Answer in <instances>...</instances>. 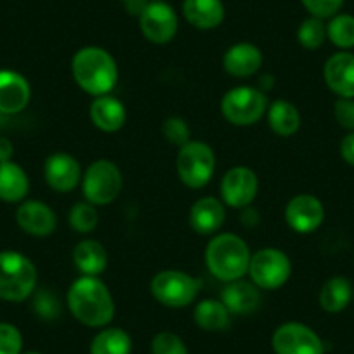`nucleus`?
Here are the masks:
<instances>
[{
    "mask_svg": "<svg viewBox=\"0 0 354 354\" xmlns=\"http://www.w3.org/2000/svg\"><path fill=\"white\" fill-rule=\"evenodd\" d=\"M309 16L319 19H330L339 15L344 8V0H301Z\"/></svg>",
    "mask_w": 354,
    "mask_h": 354,
    "instance_id": "f704fd0d",
    "label": "nucleus"
},
{
    "mask_svg": "<svg viewBox=\"0 0 354 354\" xmlns=\"http://www.w3.org/2000/svg\"><path fill=\"white\" fill-rule=\"evenodd\" d=\"M21 354H42V353H39V351H28V353H21Z\"/></svg>",
    "mask_w": 354,
    "mask_h": 354,
    "instance_id": "ea45409f",
    "label": "nucleus"
},
{
    "mask_svg": "<svg viewBox=\"0 0 354 354\" xmlns=\"http://www.w3.org/2000/svg\"><path fill=\"white\" fill-rule=\"evenodd\" d=\"M151 354H189L185 340L174 332H158L149 344Z\"/></svg>",
    "mask_w": 354,
    "mask_h": 354,
    "instance_id": "2f4dec72",
    "label": "nucleus"
},
{
    "mask_svg": "<svg viewBox=\"0 0 354 354\" xmlns=\"http://www.w3.org/2000/svg\"><path fill=\"white\" fill-rule=\"evenodd\" d=\"M266 117L271 131L280 138H290L301 129V113L297 106L287 100H277L270 103Z\"/></svg>",
    "mask_w": 354,
    "mask_h": 354,
    "instance_id": "393cba45",
    "label": "nucleus"
},
{
    "mask_svg": "<svg viewBox=\"0 0 354 354\" xmlns=\"http://www.w3.org/2000/svg\"><path fill=\"white\" fill-rule=\"evenodd\" d=\"M28 192L30 179L25 169L12 160L0 163V200L6 203H21Z\"/></svg>",
    "mask_w": 354,
    "mask_h": 354,
    "instance_id": "5701e85b",
    "label": "nucleus"
},
{
    "mask_svg": "<svg viewBox=\"0 0 354 354\" xmlns=\"http://www.w3.org/2000/svg\"><path fill=\"white\" fill-rule=\"evenodd\" d=\"M73 80L93 97L111 94L118 84V64L111 53L97 46L82 47L71 59Z\"/></svg>",
    "mask_w": 354,
    "mask_h": 354,
    "instance_id": "f03ea898",
    "label": "nucleus"
},
{
    "mask_svg": "<svg viewBox=\"0 0 354 354\" xmlns=\"http://www.w3.org/2000/svg\"><path fill=\"white\" fill-rule=\"evenodd\" d=\"M231 313L221 299H203L193 309L196 326L205 332H224L231 325Z\"/></svg>",
    "mask_w": 354,
    "mask_h": 354,
    "instance_id": "a878e982",
    "label": "nucleus"
},
{
    "mask_svg": "<svg viewBox=\"0 0 354 354\" xmlns=\"http://www.w3.org/2000/svg\"><path fill=\"white\" fill-rule=\"evenodd\" d=\"M274 354H325L322 337L299 322H287L278 326L271 337Z\"/></svg>",
    "mask_w": 354,
    "mask_h": 354,
    "instance_id": "9d476101",
    "label": "nucleus"
},
{
    "mask_svg": "<svg viewBox=\"0 0 354 354\" xmlns=\"http://www.w3.org/2000/svg\"><path fill=\"white\" fill-rule=\"evenodd\" d=\"M270 101L264 91L250 85H238L230 88L221 100V113L236 127L255 125L268 111Z\"/></svg>",
    "mask_w": 354,
    "mask_h": 354,
    "instance_id": "39448f33",
    "label": "nucleus"
},
{
    "mask_svg": "<svg viewBox=\"0 0 354 354\" xmlns=\"http://www.w3.org/2000/svg\"><path fill=\"white\" fill-rule=\"evenodd\" d=\"M88 118L101 132H118L127 120V110L118 97L111 94L94 97L88 106Z\"/></svg>",
    "mask_w": 354,
    "mask_h": 354,
    "instance_id": "aec40b11",
    "label": "nucleus"
},
{
    "mask_svg": "<svg viewBox=\"0 0 354 354\" xmlns=\"http://www.w3.org/2000/svg\"><path fill=\"white\" fill-rule=\"evenodd\" d=\"M340 156L344 158V162L354 167V131L344 136V139L340 141Z\"/></svg>",
    "mask_w": 354,
    "mask_h": 354,
    "instance_id": "4c0bfd02",
    "label": "nucleus"
},
{
    "mask_svg": "<svg viewBox=\"0 0 354 354\" xmlns=\"http://www.w3.org/2000/svg\"><path fill=\"white\" fill-rule=\"evenodd\" d=\"M323 80L337 97H354V54L339 50L326 59Z\"/></svg>",
    "mask_w": 354,
    "mask_h": 354,
    "instance_id": "f3484780",
    "label": "nucleus"
},
{
    "mask_svg": "<svg viewBox=\"0 0 354 354\" xmlns=\"http://www.w3.org/2000/svg\"><path fill=\"white\" fill-rule=\"evenodd\" d=\"M122 2H125V0H122Z\"/></svg>",
    "mask_w": 354,
    "mask_h": 354,
    "instance_id": "79ce46f5",
    "label": "nucleus"
},
{
    "mask_svg": "<svg viewBox=\"0 0 354 354\" xmlns=\"http://www.w3.org/2000/svg\"><path fill=\"white\" fill-rule=\"evenodd\" d=\"M325 221V207L315 195L294 196L285 207V223L299 234L315 233Z\"/></svg>",
    "mask_w": 354,
    "mask_h": 354,
    "instance_id": "ddd939ff",
    "label": "nucleus"
},
{
    "mask_svg": "<svg viewBox=\"0 0 354 354\" xmlns=\"http://www.w3.org/2000/svg\"><path fill=\"white\" fill-rule=\"evenodd\" d=\"M12 155H15V145H12V141L9 138L0 136V163L12 160Z\"/></svg>",
    "mask_w": 354,
    "mask_h": 354,
    "instance_id": "58836bf2",
    "label": "nucleus"
},
{
    "mask_svg": "<svg viewBox=\"0 0 354 354\" xmlns=\"http://www.w3.org/2000/svg\"><path fill=\"white\" fill-rule=\"evenodd\" d=\"M247 274L261 290H278L290 280L292 261L280 248H261L252 254Z\"/></svg>",
    "mask_w": 354,
    "mask_h": 354,
    "instance_id": "1a4fd4ad",
    "label": "nucleus"
},
{
    "mask_svg": "<svg viewBox=\"0 0 354 354\" xmlns=\"http://www.w3.org/2000/svg\"><path fill=\"white\" fill-rule=\"evenodd\" d=\"M82 167L73 155L64 151L53 153L44 163V177L56 193H71L82 183Z\"/></svg>",
    "mask_w": 354,
    "mask_h": 354,
    "instance_id": "4468645a",
    "label": "nucleus"
},
{
    "mask_svg": "<svg viewBox=\"0 0 354 354\" xmlns=\"http://www.w3.org/2000/svg\"><path fill=\"white\" fill-rule=\"evenodd\" d=\"M221 301L231 315H250L261 304V288L255 287L252 281H245L243 278L230 281L221 292Z\"/></svg>",
    "mask_w": 354,
    "mask_h": 354,
    "instance_id": "4be33fe9",
    "label": "nucleus"
},
{
    "mask_svg": "<svg viewBox=\"0 0 354 354\" xmlns=\"http://www.w3.org/2000/svg\"><path fill=\"white\" fill-rule=\"evenodd\" d=\"M226 207L216 196H202L189 209V226L200 236H214L223 227Z\"/></svg>",
    "mask_w": 354,
    "mask_h": 354,
    "instance_id": "a211bd4d",
    "label": "nucleus"
},
{
    "mask_svg": "<svg viewBox=\"0 0 354 354\" xmlns=\"http://www.w3.org/2000/svg\"><path fill=\"white\" fill-rule=\"evenodd\" d=\"M37 268L32 259L16 250L0 252V301L23 302L37 288Z\"/></svg>",
    "mask_w": 354,
    "mask_h": 354,
    "instance_id": "20e7f679",
    "label": "nucleus"
},
{
    "mask_svg": "<svg viewBox=\"0 0 354 354\" xmlns=\"http://www.w3.org/2000/svg\"><path fill=\"white\" fill-rule=\"evenodd\" d=\"M73 264L84 277H100L108 266V252L97 240H82L73 248Z\"/></svg>",
    "mask_w": 354,
    "mask_h": 354,
    "instance_id": "b1692460",
    "label": "nucleus"
},
{
    "mask_svg": "<svg viewBox=\"0 0 354 354\" xmlns=\"http://www.w3.org/2000/svg\"><path fill=\"white\" fill-rule=\"evenodd\" d=\"M326 39L340 50L354 49V16L339 12L326 23Z\"/></svg>",
    "mask_w": 354,
    "mask_h": 354,
    "instance_id": "c85d7f7f",
    "label": "nucleus"
},
{
    "mask_svg": "<svg viewBox=\"0 0 354 354\" xmlns=\"http://www.w3.org/2000/svg\"><path fill=\"white\" fill-rule=\"evenodd\" d=\"M33 309L42 319H56L61 315V304L54 294L49 290H40L35 295Z\"/></svg>",
    "mask_w": 354,
    "mask_h": 354,
    "instance_id": "c9c22d12",
    "label": "nucleus"
},
{
    "mask_svg": "<svg viewBox=\"0 0 354 354\" xmlns=\"http://www.w3.org/2000/svg\"><path fill=\"white\" fill-rule=\"evenodd\" d=\"M32 100V85L25 75L15 70H0V115H18Z\"/></svg>",
    "mask_w": 354,
    "mask_h": 354,
    "instance_id": "dca6fc26",
    "label": "nucleus"
},
{
    "mask_svg": "<svg viewBox=\"0 0 354 354\" xmlns=\"http://www.w3.org/2000/svg\"><path fill=\"white\" fill-rule=\"evenodd\" d=\"M261 49L255 44L238 42L227 47L223 56V66L227 75L234 78H247L257 73L262 66Z\"/></svg>",
    "mask_w": 354,
    "mask_h": 354,
    "instance_id": "6ab92c4d",
    "label": "nucleus"
},
{
    "mask_svg": "<svg viewBox=\"0 0 354 354\" xmlns=\"http://www.w3.org/2000/svg\"><path fill=\"white\" fill-rule=\"evenodd\" d=\"M259 192L257 174L243 165L233 167L221 179V202L231 209H247Z\"/></svg>",
    "mask_w": 354,
    "mask_h": 354,
    "instance_id": "f8f14e48",
    "label": "nucleus"
},
{
    "mask_svg": "<svg viewBox=\"0 0 354 354\" xmlns=\"http://www.w3.org/2000/svg\"><path fill=\"white\" fill-rule=\"evenodd\" d=\"M139 28L148 42L165 46L172 42L179 30L177 12L165 0H149L145 11L139 16Z\"/></svg>",
    "mask_w": 354,
    "mask_h": 354,
    "instance_id": "9b49d317",
    "label": "nucleus"
},
{
    "mask_svg": "<svg viewBox=\"0 0 354 354\" xmlns=\"http://www.w3.org/2000/svg\"><path fill=\"white\" fill-rule=\"evenodd\" d=\"M176 169L183 185L200 189L212 181L216 172V153L207 142L192 139L179 148Z\"/></svg>",
    "mask_w": 354,
    "mask_h": 354,
    "instance_id": "0eeeda50",
    "label": "nucleus"
},
{
    "mask_svg": "<svg viewBox=\"0 0 354 354\" xmlns=\"http://www.w3.org/2000/svg\"><path fill=\"white\" fill-rule=\"evenodd\" d=\"M68 223H70L71 230L77 231L80 234H88L94 231L100 223V214H97L96 205L88 202H78L75 203L68 214Z\"/></svg>",
    "mask_w": 354,
    "mask_h": 354,
    "instance_id": "c756f323",
    "label": "nucleus"
},
{
    "mask_svg": "<svg viewBox=\"0 0 354 354\" xmlns=\"http://www.w3.org/2000/svg\"><path fill=\"white\" fill-rule=\"evenodd\" d=\"M82 192L85 202L96 207L110 205L118 198L124 186V177L117 163L101 158L93 162L82 176Z\"/></svg>",
    "mask_w": 354,
    "mask_h": 354,
    "instance_id": "6e6552de",
    "label": "nucleus"
},
{
    "mask_svg": "<svg viewBox=\"0 0 354 354\" xmlns=\"http://www.w3.org/2000/svg\"><path fill=\"white\" fill-rule=\"evenodd\" d=\"M16 224L33 238H47L56 231L57 216L46 202L25 200L16 209Z\"/></svg>",
    "mask_w": 354,
    "mask_h": 354,
    "instance_id": "2eb2a0df",
    "label": "nucleus"
},
{
    "mask_svg": "<svg viewBox=\"0 0 354 354\" xmlns=\"http://www.w3.org/2000/svg\"><path fill=\"white\" fill-rule=\"evenodd\" d=\"M353 299H354V288H353Z\"/></svg>",
    "mask_w": 354,
    "mask_h": 354,
    "instance_id": "a19ab883",
    "label": "nucleus"
},
{
    "mask_svg": "<svg viewBox=\"0 0 354 354\" xmlns=\"http://www.w3.org/2000/svg\"><path fill=\"white\" fill-rule=\"evenodd\" d=\"M326 40V23L325 19L309 16L299 25L297 28V42L304 49L316 50L325 44Z\"/></svg>",
    "mask_w": 354,
    "mask_h": 354,
    "instance_id": "7c9ffc66",
    "label": "nucleus"
},
{
    "mask_svg": "<svg viewBox=\"0 0 354 354\" xmlns=\"http://www.w3.org/2000/svg\"><path fill=\"white\" fill-rule=\"evenodd\" d=\"M250 257L247 241L233 233L214 234L205 248L207 270L224 283L241 280L248 273Z\"/></svg>",
    "mask_w": 354,
    "mask_h": 354,
    "instance_id": "7ed1b4c3",
    "label": "nucleus"
},
{
    "mask_svg": "<svg viewBox=\"0 0 354 354\" xmlns=\"http://www.w3.org/2000/svg\"><path fill=\"white\" fill-rule=\"evenodd\" d=\"M162 134L170 145L185 146L186 142L192 141V129L188 122L181 117H169L162 125Z\"/></svg>",
    "mask_w": 354,
    "mask_h": 354,
    "instance_id": "473e14b6",
    "label": "nucleus"
},
{
    "mask_svg": "<svg viewBox=\"0 0 354 354\" xmlns=\"http://www.w3.org/2000/svg\"><path fill=\"white\" fill-rule=\"evenodd\" d=\"M185 19L196 30H216L226 18L223 0H185L183 2Z\"/></svg>",
    "mask_w": 354,
    "mask_h": 354,
    "instance_id": "412c9836",
    "label": "nucleus"
},
{
    "mask_svg": "<svg viewBox=\"0 0 354 354\" xmlns=\"http://www.w3.org/2000/svg\"><path fill=\"white\" fill-rule=\"evenodd\" d=\"M200 288H202V281L198 278L179 270L158 271L149 283L153 299L170 309H183L192 306Z\"/></svg>",
    "mask_w": 354,
    "mask_h": 354,
    "instance_id": "423d86ee",
    "label": "nucleus"
},
{
    "mask_svg": "<svg viewBox=\"0 0 354 354\" xmlns=\"http://www.w3.org/2000/svg\"><path fill=\"white\" fill-rule=\"evenodd\" d=\"M132 337L118 326H104L94 335L88 354H131Z\"/></svg>",
    "mask_w": 354,
    "mask_h": 354,
    "instance_id": "bb28decb",
    "label": "nucleus"
},
{
    "mask_svg": "<svg viewBox=\"0 0 354 354\" xmlns=\"http://www.w3.org/2000/svg\"><path fill=\"white\" fill-rule=\"evenodd\" d=\"M353 285L347 278L333 277L325 281L319 290V306L330 315L342 313L353 301Z\"/></svg>",
    "mask_w": 354,
    "mask_h": 354,
    "instance_id": "cd10ccee",
    "label": "nucleus"
},
{
    "mask_svg": "<svg viewBox=\"0 0 354 354\" xmlns=\"http://www.w3.org/2000/svg\"><path fill=\"white\" fill-rule=\"evenodd\" d=\"M66 306L71 316L88 328H104L113 322V295L97 277L77 278L68 288Z\"/></svg>",
    "mask_w": 354,
    "mask_h": 354,
    "instance_id": "f257e3e1",
    "label": "nucleus"
},
{
    "mask_svg": "<svg viewBox=\"0 0 354 354\" xmlns=\"http://www.w3.org/2000/svg\"><path fill=\"white\" fill-rule=\"evenodd\" d=\"M337 124L346 131H354V97H339L333 104Z\"/></svg>",
    "mask_w": 354,
    "mask_h": 354,
    "instance_id": "e433bc0d",
    "label": "nucleus"
},
{
    "mask_svg": "<svg viewBox=\"0 0 354 354\" xmlns=\"http://www.w3.org/2000/svg\"><path fill=\"white\" fill-rule=\"evenodd\" d=\"M23 335L12 323H0V354H21Z\"/></svg>",
    "mask_w": 354,
    "mask_h": 354,
    "instance_id": "72a5a7b5",
    "label": "nucleus"
}]
</instances>
